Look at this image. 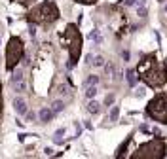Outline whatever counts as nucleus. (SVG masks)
I'll use <instances>...</instances> for the list:
<instances>
[{"label": "nucleus", "mask_w": 167, "mask_h": 159, "mask_svg": "<svg viewBox=\"0 0 167 159\" xmlns=\"http://www.w3.org/2000/svg\"><path fill=\"white\" fill-rule=\"evenodd\" d=\"M13 87H15V93H25V91H27V83L25 82H17V83H13Z\"/></svg>", "instance_id": "ddd939ff"}, {"label": "nucleus", "mask_w": 167, "mask_h": 159, "mask_svg": "<svg viewBox=\"0 0 167 159\" xmlns=\"http://www.w3.org/2000/svg\"><path fill=\"white\" fill-rule=\"evenodd\" d=\"M53 110L52 108H42L40 110V114H38V118H40V121L42 123H47V121H52V118H53Z\"/></svg>", "instance_id": "6e6552de"}, {"label": "nucleus", "mask_w": 167, "mask_h": 159, "mask_svg": "<svg viewBox=\"0 0 167 159\" xmlns=\"http://www.w3.org/2000/svg\"><path fill=\"white\" fill-rule=\"evenodd\" d=\"M135 74H137V70H127V72H125V78H127V82H129L131 87L137 83V76H135Z\"/></svg>", "instance_id": "9d476101"}, {"label": "nucleus", "mask_w": 167, "mask_h": 159, "mask_svg": "<svg viewBox=\"0 0 167 159\" xmlns=\"http://www.w3.org/2000/svg\"><path fill=\"white\" fill-rule=\"evenodd\" d=\"M63 108H65V102H63V101H53V102H52V110H53L55 114L63 112Z\"/></svg>", "instance_id": "9b49d317"}, {"label": "nucleus", "mask_w": 167, "mask_h": 159, "mask_svg": "<svg viewBox=\"0 0 167 159\" xmlns=\"http://www.w3.org/2000/svg\"><path fill=\"white\" fill-rule=\"evenodd\" d=\"M161 157H165V142L161 138H154L140 144L137 148V153L133 155V159H161Z\"/></svg>", "instance_id": "39448f33"}, {"label": "nucleus", "mask_w": 167, "mask_h": 159, "mask_svg": "<svg viewBox=\"0 0 167 159\" xmlns=\"http://www.w3.org/2000/svg\"><path fill=\"white\" fill-rule=\"evenodd\" d=\"M25 55V44L19 36H12L8 45H6V68L8 70H13L17 66V63L23 59Z\"/></svg>", "instance_id": "423d86ee"}, {"label": "nucleus", "mask_w": 167, "mask_h": 159, "mask_svg": "<svg viewBox=\"0 0 167 159\" xmlns=\"http://www.w3.org/2000/svg\"><path fill=\"white\" fill-rule=\"evenodd\" d=\"M122 57H124V59L127 61V59H129V51H124V53H122Z\"/></svg>", "instance_id": "c756f323"}, {"label": "nucleus", "mask_w": 167, "mask_h": 159, "mask_svg": "<svg viewBox=\"0 0 167 159\" xmlns=\"http://www.w3.org/2000/svg\"><path fill=\"white\" fill-rule=\"evenodd\" d=\"M78 2H80V4H95L97 0H78Z\"/></svg>", "instance_id": "a878e982"}, {"label": "nucleus", "mask_w": 167, "mask_h": 159, "mask_svg": "<svg viewBox=\"0 0 167 159\" xmlns=\"http://www.w3.org/2000/svg\"><path fill=\"white\" fill-rule=\"evenodd\" d=\"M118 116H120V108L118 106H112V110H110V121H118Z\"/></svg>", "instance_id": "dca6fc26"}, {"label": "nucleus", "mask_w": 167, "mask_h": 159, "mask_svg": "<svg viewBox=\"0 0 167 159\" xmlns=\"http://www.w3.org/2000/svg\"><path fill=\"white\" fill-rule=\"evenodd\" d=\"M63 136H65V129H59L55 133V136H53V142L55 144H63Z\"/></svg>", "instance_id": "4468645a"}, {"label": "nucleus", "mask_w": 167, "mask_h": 159, "mask_svg": "<svg viewBox=\"0 0 167 159\" xmlns=\"http://www.w3.org/2000/svg\"><path fill=\"white\" fill-rule=\"evenodd\" d=\"M165 12H167V6H165Z\"/></svg>", "instance_id": "7c9ffc66"}, {"label": "nucleus", "mask_w": 167, "mask_h": 159, "mask_svg": "<svg viewBox=\"0 0 167 159\" xmlns=\"http://www.w3.org/2000/svg\"><path fill=\"white\" fill-rule=\"evenodd\" d=\"M97 83H99V76H93V74H91V76L86 80V85H97Z\"/></svg>", "instance_id": "6ab92c4d"}, {"label": "nucleus", "mask_w": 167, "mask_h": 159, "mask_svg": "<svg viewBox=\"0 0 167 159\" xmlns=\"http://www.w3.org/2000/svg\"><path fill=\"white\" fill-rule=\"evenodd\" d=\"M89 40H91V42H95V44L99 45V44L103 42V38H101V32H99V30H91V32H89Z\"/></svg>", "instance_id": "1a4fd4ad"}, {"label": "nucleus", "mask_w": 167, "mask_h": 159, "mask_svg": "<svg viewBox=\"0 0 167 159\" xmlns=\"http://www.w3.org/2000/svg\"><path fill=\"white\" fill-rule=\"evenodd\" d=\"M105 70H106V76H108V78H112V76H114V66H112V64H106V66H105Z\"/></svg>", "instance_id": "aec40b11"}, {"label": "nucleus", "mask_w": 167, "mask_h": 159, "mask_svg": "<svg viewBox=\"0 0 167 159\" xmlns=\"http://www.w3.org/2000/svg\"><path fill=\"white\" fill-rule=\"evenodd\" d=\"M27 119H29V121H34V119H36V114H34V112H27Z\"/></svg>", "instance_id": "393cba45"}, {"label": "nucleus", "mask_w": 167, "mask_h": 159, "mask_svg": "<svg viewBox=\"0 0 167 159\" xmlns=\"http://www.w3.org/2000/svg\"><path fill=\"white\" fill-rule=\"evenodd\" d=\"M27 19L31 23H36V25H47V23H53L59 19V10L52 0H46V2H42L40 6H36L29 12Z\"/></svg>", "instance_id": "7ed1b4c3"}, {"label": "nucleus", "mask_w": 167, "mask_h": 159, "mask_svg": "<svg viewBox=\"0 0 167 159\" xmlns=\"http://www.w3.org/2000/svg\"><path fill=\"white\" fill-rule=\"evenodd\" d=\"M13 2H19V4H23V6H29V4L34 2V0H13Z\"/></svg>", "instance_id": "5701e85b"}, {"label": "nucleus", "mask_w": 167, "mask_h": 159, "mask_svg": "<svg viewBox=\"0 0 167 159\" xmlns=\"http://www.w3.org/2000/svg\"><path fill=\"white\" fill-rule=\"evenodd\" d=\"M2 112H4V99H2V93H0V119H2Z\"/></svg>", "instance_id": "4be33fe9"}, {"label": "nucleus", "mask_w": 167, "mask_h": 159, "mask_svg": "<svg viewBox=\"0 0 167 159\" xmlns=\"http://www.w3.org/2000/svg\"><path fill=\"white\" fill-rule=\"evenodd\" d=\"M137 95H139V97H145V87H139V91H137Z\"/></svg>", "instance_id": "bb28decb"}, {"label": "nucleus", "mask_w": 167, "mask_h": 159, "mask_svg": "<svg viewBox=\"0 0 167 159\" xmlns=\"http://www.w3.org/2000/svg\"><path fill=\"white\" fill-rule=\"evenodd\" d=\"M93 66H105V57H101V55L93 57Z\"/></svg>", "instance_id": "a211bd4d"}, {"label": "nucleus", "mask_w": 167, "mask_h": 159, "mask_svg": "<svg viewBox=\"0 0 167 159\" xmlns=\"http://www.w3.org/2000/svg\"><path fill=\"white\" fill-rule=\"evenodd\" d=\"M146 114L150 119H154L161 125H167V93H158L148 102Z\"/></svg>", "instance_id": "20e7f679"}, {"label": "nucleus", "mask_w": 167, "mask_h": 159, "mask_svg": "<svg viewBox=\"0 0 167 159\" xmlns=\"http://www.w3.org/2000/svg\"><path fill=\"white\" fill-rule=\"evenodd\" d=\"M139 78L150 87H161L167 82V66L163 61H158L156 55H146L137 66Z\"/></svg>", "instance_id": "f257e3e1"}, {"label": "nucleus", "mask_w": 167, "mask_h": 159, "mask_svg": "<svg viewBox=\"0 0 167 159\" xmlns=\"http://www.w3.org/2000/svg\"><path fill=\"white\" fill-rule=\"evenodd\" d=\"M114 102V95H106V99H105V104L108 106V104H112Z\"/></svg>", "instance_id": "b1692460"}, {"label": "nucleus", "mask_w": 167, "mask_h": 159, "mask_svg": "<svg viewBox=\"0 0 167 159\" xmlns=\"http://www.w3.org/2000/svg\"><path fill=\"white\" fill-rule=\"evenodd\" d=\"M87 112H89V114H97V112H99V102L89 101V102H87Z\"/></svg>", "instance_id": "f8f14e48"}, {"label": "nucleus", "mask_w": 167, "mask_h": 159, "mask_svg": "<svg viewBox=\"0 0 167 159\" xmlns=\"http://www.w3.org/2000/svg\"><path fill=\"white\" fill-rule=\"evenodd\" d=\"M61 44L65 45V48L68 49L70 53V61H68V66H74L80 59V53H82V34L78 30L76 25H66L63 36H61Z\"/></svg>", "instance_id": "f03ea898"}, {"label": "nucleus", "mask_w": 167, "mask_h": 159, "mask_svg": "<svg viewBox=\"0 0 167 159\" xmlns=\"http://www.w3.org/2000/svg\"><path fill=\"white\" fill-rule=\"evenodd\" d=\"M13 110H15L17 116H23V114H27V101L21 99V97H17V99L13 101Z\"/></svg>", "instance_id": "0eeeda50"}, {"label": "nucleus", "mask_w": 167, "mask_h": 159, "mask_svg": "<svg viewBox=\"0 0 167 159\" xmlns=\"http://www.w3.org/2000/svg\"><path fill=\"white\" fill-rule=\"evenodd\" d=\"M137 15H139V17H146V8H145V6H139Z\"/></svg>", "instance_id": "412c9836"}, {"label": "nucleus", "mask_w": 167, "mask_h": 159, "mask_svg": "<svg viewBox=\"0 0 167 159\" xmlns=\"http://www.w3.org/2000/svg\"><path fill=\"white\" fill-rule=\"evenodd\" d=\"M95 95H97V87H95V85H87V89H86V97H87V99H93Z\"/></svg>", "instance_id": "2eb2a0df"}, {"label": "nucleus", "mask_w": 167, "mask_h": 159, "mask_svg": "<svg viewBox=\"0 0 167 159\" xmlns=\"http://www.w3.org/2000/svg\"><path fill=\"white\" fill-rule=\"evenodd\" d=\"M44 152H46V155H52V153H53V150H52V148H46Z\"/></svg>", "instance_id": "c85d7f7f"}, {"label": "nucleus", "mask_w": 167, "mask_h": 159, "mask_svg": "<svg viewBox=\"0 0 167 159\" xmlns=\"http://www.w3.org/2000/svg\"><path fill=\"white\" fill-rule=\"evenodd\" d=\"M29 34H31V36L34 38V34H36V30H34V27H31V29H29Z\"/></svg>", "instance_id": "cd10ccee"}, {"label": "nucleus", "mask_w": 167, "mask_h": 159, "mask_svg": "<svg viewBox=\"0 0 167 159\" xmlns=\"http://www.w3.org/2000/svg\"><path fill=\"white\" fill-rule=\"evenodd\" d=\"M21 80H23V72H21V70H15L13 76H12V83H17V82H21Z\"/></svg>", "instance_id": "f3484780"}]
</instances>
